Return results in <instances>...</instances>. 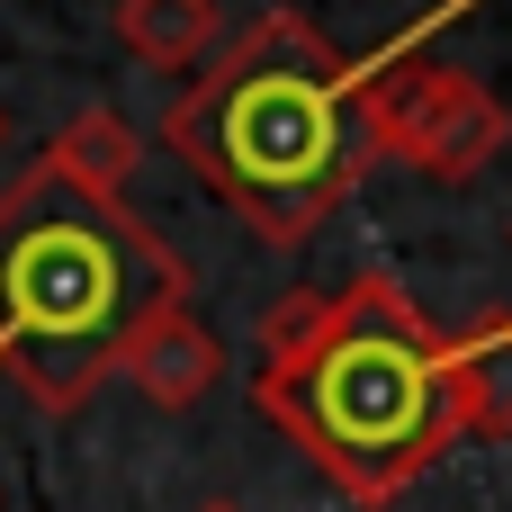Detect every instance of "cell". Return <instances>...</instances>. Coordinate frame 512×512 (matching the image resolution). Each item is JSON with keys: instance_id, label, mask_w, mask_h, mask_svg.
I'll use <instances>...</instances> for the list:
<instances>
[{"instance_id": "3957f363", "label": "cell", "mask_w": 512, "mask_h": 512, "mask_svg": "<svg viewBox=\"0 0 512 512\" xmlns=\"http://www.w3.org/2000/svg\"><path fill=\"white\" fill-rule=\"evenodd\" d=\"M162 306H189V261L126 198H81L45 162L0 189V378L36 414H72Z\"/></svg>"}, {"instance_id": "9c48e42d", "label": "cell", "mask_w": 512, "mask_h": 512, "mask_svg": "<svg viewBox=\"0 0 512 512\" xmlns=\"http://www.w3.org/2000/svg\"><path fill=\"white\" fill-rule=\"evenodd\" d=\"M0 153H9V108H0Z\"/></svg>"}, {"instance_id": "7a4b0ae2", "label": "cell", "mask_w": 512, "mask_h": 512, "mask_svg": "<svg viewBox=\"0 0 512 512\" xmlns=\"http://www.w3.org/2000/svg\"><path fill=\"white\" fill-rule=\"evenodd\" d=\"M162 144L279 252H297L378 171L360 63L306 9H261L225 54H207V72L171 99Z\"/></svg>"}, {"instance_id": "6da1fadb", "label": "cell", "mask_w": 512, "mask_h": 512, "mask_svg": "<svg viewBox=\"0 0 512 512\" xmlns=\"http://www.w3.org/2000/svg\"><path fill=\"white\" fill-rule=\"evenodd\" d=\"M252 405L351 504H396L459 450V423L441 405V324L387 270H360L342 288H288L261 315Z\"/></svg>"}, {"instance_id": "8fae6325", "label": "cell", "mask_w": 512, "mask_h": 512, "mask_svg": "<svg viewBox=\"0 0 512 512\" xmlns=\"http://www.w3.org/2000/svg\"><path fill=\"white\" fill-rule=\"evenodd\" d=\"M504 234H512V225H504Z\"/></svg>"}, {"instance_id": "ba28073f", "label": "cell", "mask_w": 512, "mask_h": 512, "mask_svg": "<svg viewBox=\"0 0 512 512\" xmlns=\"http://www.w3.org/2000/svg\"><path fill=\"white\" fill-rule=\"evenodd\" d=\"M225 36V9L216 0H117V45L144 63V72H207Z\"/></svg>"}, {"instance_id": "52a82bcc", "label": "cell", "mask_w": 512, "mask_h": 512, "mask_svg": "<svg viewBox=\"0 0 512 512\" xmlns=\"http://www.w3.org/2000/svg\"><path fill=\"white\" fill-rule=\"evenodd\" d=\"M36 162H45L63 189H81V198H126L135 171H144V135H135L117 108H72Z\"/></svg>"}, {"instance_id": "30bf717a", "label": "cell", "mask_w": 512, "mask_h": 512, "mask_svg": "<svg viewBox=\"0 0 512 512\" xmlns=\"http://www.w3.org/2000/svg\"><path fill=\"white\" fill-rule=\"evenodd\" d=\"M198 512H243V504H198Z\"/></svg>"}, {"instance_id": "5b68a950", "label": "cell", "mask_w": 512, "mask_h": 512, "mask_svg": "<svg viewBox=\"0 0 512 512\" xmlns=\"http://www.w3.org/2000/svg\"><path fill=\"white\" fill-rule=\"evenodd\" d=\"M108 378H126V387H135L144 405H162V414H189V405L216 396L225 342H216V324H198V306H162V315H144V324L126 333V351H117Z\"/></svg>"}, {"instance_id": "277c9868", "label": "cell", "mask_w": 512, "mask_h": 512, "mask_svg": "<svg viewBox=\"0 0 512 512\" xmlns=\"http://www.w3.org/2000/svg\"><path fill=\"white\" fill-rule=\"evenodd\" d=\"M360 63V126H369V153L378 162H405L441 189L477 180L495 153L512 144V108L459 63H432V54H351Z\"/></svg>"}, {"instance_id": "8992f818", "label": "cell", "mask_w": 512, "mask_h": 512, "mask_svg": "<svg viewBox=\"0 0 512 512\" xmlns=\"http://www.w3.org/2000/svg\"><path fill=\"white\" fill-rule=\"evenodd\" d=\"M441 405L459 441H512V306L441 333Z\"/></svg>"}]
</instances>
